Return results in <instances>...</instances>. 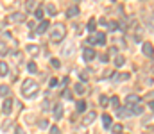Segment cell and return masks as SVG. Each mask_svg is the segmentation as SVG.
Listing matches in <instances>:
<instances>
[{"mask_svg": "<svg viewBox=\"0 0 154 134\" xmlns=\"http://www.w3.org/2000/svg\"><path fill=\"white\" fill-rule=\"evenodd\" d=\"M61 95H63V98H68V100H70V98H74V93H72L70 90H65Z\"/></svg>", "mask_w": 154, "mask_h": 134, "instance_id": "obj_27", "label": "cell"}, {"mask_svg": "<svg viewBox=\"0 0 154 134\" xmlns=\"http://www.w3.org/2000/svg\"><path fill=\"white\" fill-rule=\"evenodd\" d=\"M48 134H59V127L52 125V127H50V133H48Z\"/></svg>", "mask_w": 154, "mask_h": 134, "instance_id": "obj_33", "label": "cell"}, {"mask_svg": "<svg viewBox=\"0 0 154 134\" xmlns=\"http://www.w3.org/2000/svg\"><path fill=\"white\" fill-rule=\"evenodd\" d=\"M39 127H41V129H47V127H48V120H47V118H45V120H39Z\"/></svg>", "mask_w": 154, "mask_h": 134, "instance_id": "obj_32", "label": "cell"}, {"mask_svg": "<svg viewBox=\"0 0 154 134\" xmlns=\"http://www.w3.org/2000/svg\"><path fill=\"white\" fill-rule=\"evenodd\" d=\"M83 56H84V59H86V61H92V59H95V56H97V54H95V50H93L92 47H86V48L83 50Z\"/></svg>", "mask_w": 154, "mask_h": 134, "instance_id": "obj_6", "label": "cell"}, {"mask_svg": "<svg viewBox=\"0 0 154 134\" xmlns=\"http://www.w3.org/2000/svg\"><path fill=\"white\" fill-rule=\"evenodd\" d=\"M86 43H90V45H104L106 43V34L104 32H99L95 36H90Z\"/></svg>", "mask_w": 154, "mask_h": 134, "instance_id": "obj_3", "label": "cell"}, {"mask_svg": "<svg viewBox=\"0 0 154 134\" xmlns=\"http://www.w3.org/2000/svg\"><path fill=\"white\" fill-rule=\"evenodd\" d=\"M142 52H144L147 57H153V56H154V47L151 45V43H147V41H145V43H144V47H142Z\"/></svg>", "mask_w": 154, "mask_h": 134, "instance_id": "obj_7", "label": "cell"}, {"mask_svg": "<svg viewBox=\"0 0 154 134\" xmlns=\"http://www.w3.org/2000/svg\"><path fill=\"white\" fill-rule=\"evenodd\" d=\"M27 70H29L31 73H36V72H38V66H36V63H29V64H27Z\"/></svg>", "mask_w": 154, "mask_h": 134, "instance_id": "obj_25", "label": "cell"}, {"mask_svg": "<svg viewBox=\"0 0 154 134\" xmlns=\"http://www.w3.org/2000/svg\"><path fill=\"white\" fill-rule=\"evenodd\" d=\"M113 134H122V125H120V124L113 125Z\"/></svg>", "mask_w": 154, "mask_h": 134, "instance_id": "obj_28", "label": "cell"}, {"mask_svg": "<svg viewBox=\"0 0 154 134\" xmlns=\"http://www.w3.org/2000/svg\"><path fill=\"white\" fill-rule=\"evenodd\" d=\"M95 116H97V115H95V111H90V113L83 118V124H84V125H90V124L95 120Z\"/></svg>", "mask_w": 154, "mask_h": 134, "instance_id": "obj_11", "label": "cell"}, {"mask_svg": "<svg viewBox=\"0 0 154 134\" xmlns=\"http://www.w3.org/2000/svg\"><path fill=\"white\" fill-rule=\"evenodd\" d=\"M11 109H13V100L11 98H5L2 102V113L7 116V115H11Z\"/></svg>", "mask_w": 154, "mask_h": 134, "instance_id": "obj_5", "label": "cell"}, {"mask_svg": "<svg viewBox=\"0 0 154 134\" xmlns=\"http://www.w3.org/2000/svg\"><path fill=\"white\" fill-rule=\"evenodd\" d=\"M124 64H126V57H124V56H117V57H115V66L120 68V66H124Z\"/></svg>", "mask_w": 154, "mask_h": 134, "instance_id": "obj_16", "label": "cell"}, {"mask_svg": "<svg viewBox=\"0 0 154 134\" xmlns=\"http://www.w3.org/2000/svg\"><path fill=\"white\" fill-rule=\"evenodd\" d=\"M65 34H66L65 25H63V23H57V25L54 27V30H50V41H52V43H59V41H63Z\"/></svg>", "mask_w": 154, "mask_h": 134, "instance_id": "obj_2", "label": "cell"}, {"mask_svg": "<svg viewBox=\"0 0 154 134\" xmlns=\"http://www.w3.org/2000/svg\"><path fill=\"white\" fill-rule=\"evenodd\" d=\"M34 7H36V2H25V9L27 11H32Z\"/></svg>", "mask_w": 154, "mask_h": 134, "instance_id": "obj_29", "label": "cell"}, {"mask_svg": "<svg viewBox=\"0 0 154 134\" xmlns=\"http://www.w3.org/2000/svg\"><path fill=\"white\" fill-rule=\"evenodd\" d=\"M41 107H43V109H48V107H50V104H48V100H45V102L41 104Z\"/></svg>", "mask_w": 154, "mask_h": 134, "instance_id": "obj_37", "label": "cell"}, {"mask_svg": "<svg viewBox=\"0 0 154 134\" xmlns=\"http://www.w3.org/2000/svg\"><path fill=\"white\" fill-rule=\"evenodd\" d=\"M14 134H27V133H25L22 127H16V129H14Z\"/></svg>", "mask_w": 154, "mask_h": 134, "instance_id": "obj_36", "label": "cell"}, {"mask_svg": "<svg viewBox=\"0 0 154 134\" xmlns=\"http://www.w3.org/2000/svg\"><path fill=\"white\" fill-rule=\"evenodd\" d=\"M34 16H36L38 20H41V21H43V9H41V7H38V9H36V13H34Z\"/></svg>", "mask_w": 154, "mask_h": 134, "instance_id": "obj_26", "label": "cell"}, {"mask_svg": "<svg viewBox=\"0 0 154 134\" xmlns=\"http://www.w3.org/2000/svg\"><path fill=\"white\" fill-rule=\"evenodd\" d=\"M7 73H9V66H7V63L0 61V75L4 77V75H7Z\"/></svg>", "mask_w": 154, "mask_h": 134, "instance_id": "obj_18", "label": "cell"}, {"mask_svg": "<svg viewBox=\"0 0 154 134\" xmlns=\"http://www.w3.org/2000/svg\"><path fill=\"white\" fill-rule=\"evenodd\" d=\"M74 91H75L77 95H84V93H86V88H84L83 82H77V84L74 86Z\"/></svg>", "mask_w": 154, "mask_h": 134, "instance_id": "obj_12", "label": "cell"}, {"mask_svg": "<svg viewBox=\"0 0 154 134\" xmlns=\"http://www.w3.org/2000/svg\"><path fill=\"white\" fill-rule=\"evenodd\" d=\"M29 54H32V56H36L38 52H39V47L38 45H27V48H25Z\"/></svg>", "mask_w": 154, "mask_h": 134, "instance_id": "obj_15", "label": "cell"}, {"mask_svg": "<svg viewBox=\"0 0 154 134\" xmlns=\"http://www.w3.org/2000/svg\"><path fill=\"white\" fill-rule=\"evenodd\" d=\"M0 54H2V56L7 54V48H5V47H0Z\"/></svg>", "mask_w": 154, "mask_h": 134, "instance_id": "obj_38", "label": "cell"}, {"mask_svg": "<svg viewBox=\"0 0 154 134\" xmlns=\"http://www.w3.org/2000/svg\"><path fill=\"white\" fill-rule=\"evenodd\" d=\"M129 77H131L129 73H115V75H111L113 81H127Z\"/></svg>", "mask_w": 154, "mask_h": 134, "instance_id": "obj_14", "label": "cell"}, {"mask_svg": "<svg viewBox=\"0 0 154 134\" xmlns=\"http://www.w3.org/2000/svg\"><path fill=\"white\" fill-rule=\"evenodd\" d=\"M149 131H151V133H154V125H149Z\"/></svg>", "mask_w": 154, "mask_h": 134, "instance_id": "obj_40", "label": "cell"}, {"mask_svg": "<svg viewBox=\"0 0 154 134\" xmlns=\"http://www.w3.org/2000/svg\"><path fill=\"white\" fill-rule=\"evenodd\" d=\"M48 27H50V21H48V20H43V21H39V25L36 27V32H38V34H43Z\"/></svg>", "mask_w": 154, "mask_h": 134, "instance_id": "obj_8", "label": "cell"}, {"mask_svg": "<svg viewBox=\"0 0 154 134\" xmlns=\"http://www.w3.org/2000/svg\"><path fill=\"white\" fill-rule=\"evenodd\" d=\"M109 102H111V106H113V107H115L117 111L120 109V100H118V97H113V98H111Z\"/></svg>", "mask_w": 154, "mask_h": 134, "instance_id": "obj_21", "label": "cell"}, {"mask_svg": "<svg viewBox=\"0 0 154 134\" xmlns=\"http://www.w3.org/2000/svg\"><path fill=\"white\" fill-rule=\"evenodd\" d=\"M9 93H11V90L7 86H0V97H9Z\"/></svg>", "mask_w": 154, "mask_h": 134, "instance_id": "obj_22", "label": "cell"}, {"mask_svg": "<svg viewBox=\"0 0 154 134\" xmlns=\"http://www.w3.org/2000/svg\"><path fill=\"white\" fill-rule=\"evenodd\" d=\"M108 27H109V30H117V29H118V23H117V21H109Z\"/></svg>", "mask_w": 154, "mask_h": 134, "instance_id": "obj_30", "label": "cell"}, {"mask_svg": "<svg viewBox=\"0 0 154 134\" xmlns=\"http://www.w3.org/2000/svg\"><path fill=\"white\" fill-rule=\"evenodd\" d=\"M50 64H52L54 68H59V66H61V63H59V59H50Z\"/></svg>", "mask_w": 154, "mask_h": 134, "instance_id": "obj_31", "label": "cell"}, {"mask_svg": "<svg viewBox=\"0 0 154 134\" xmlns=\"http://www.w3.org/2000/svg\"><path fill=\"white\" fill-rule=\"evenodd\" d=\"M45 11H47V14L54 16V14H56V5H54V4H47V5H45Z\"/></svg>", "mask_w": 154, "mask_h": 134, "instance_id": "obj_19", "label": "cell"}, {"mask_svg": "<svg viewBox=\"0 0 154 134\" xmlns=\"http://www.w3.org/2000/svg\"><path fill=\"white\" fill-rule=\"evenodd\" d=\"M38 90H39V88H38V82H36L34 79H25L23 84H22V95L27 97V98H29V97H34V95L38 93Z\"/></svg>", "mask_w": 154, "mask_h": 134, "instance_id": "obj_1", "label": "cell"}, {"mask_svg": "<svg viewBox=\"0 0 154 134\" xmlns=\"http://www.w3.org/2000/svg\"><path fill=\"white\" fill-rule=\"evenodd\" d=\"M77 14H79V7H77V5H72V7H68V11H66V16L74 18V16H77Z\"/></svg>", "mask_w": 154, "mask_h": 134, "instance_id": "obj_13", "label": "cell"}, {"mask_svg": "<svg viewBox=\"0 0 154 134\" xmlns=\"http://www.w3.org/2000/svg\"><path fill=\"white\" fill-rule=\"evenodd\" d=\"M102 125H104L106 129L111 127V116H109V115H102Z\"/></svg>", "mask_w": 154, "mask_h": 134, "instance_id": "obj_17", "label": "cell"}, {"mask_svg": "<svg viewBox=\"0 0 154 134\" xmlns=\"http://www.w3.org/2000/svg\"><path fill=\"white\" fill-rule=\"evenodd\" d=\"M142 100H140V97L138 95H127V98H126V107H135V106H138Z\"/></svg>", "mask_w": 154, "mask_h": 134, "instance_id": "obj_4", "label": "cell"}, {"mask_svg": "<svg viewBox=\"0 0 154 134\" xmlns=\"http://www.w3.org/2000/svg\"><path fill=\"white\" fill-rule=\"evenodd\" d=\"M48 84H50V88H56V86H57V79H50Z\"/></svg>", "mask_w": 154, "mask_h": 134, "instance_id": "obj_35", "label": "cell"}, {"mask_svg": "<svg viewBox=\"0 0 154 134\" xmlns=\"http://www.w3.org/2000/svg\"><path fill=\"white\" fill-rule=\"evenodd\" d=\"M95 23H97L95 18H92V20L88 21V32H93V30H95Z\"/></svg>", "mask_w": 154, "mask_h": 134, "instance_id": "obj_24", "label": "cell"}, {"mask_svg": "<svg viewBox=\"0 0 154 134\" xmlns=\"http://www.w3.org/2000/svg\"><path fill=\"white\" fill-rule=\"evenodd\" d=\"M23 20H25V16H23L22 13H14V14H11V16L7 18V21H18V23L23 21Z\"/></svg>", "mask_w": 154, "mask_h": 134, "instance_id": "obj_10", "label": "cell"}, {"mask_svg": "<svg viewBox=\"0 0 154 134\" xmlns=\"http://www.w3.org/2000/svg\"><path fill=\"white\" fill-rule=\"evenodd\" d=\"M81 81H88V72H81Z\"/></svg>", "mask_w": 154, "mask_h": 134, "instance_id": "obj_34", "label": "cell"}, {"mask_svg": "<svg viewBox=\"0 0 154 134\" xmlns=\"http://www.w3.org/2000/svg\"><path fill=\"white\" fill-rule=\"evenodd\" d=\"M75 107H77V113H84V111H86V102H84V100H79Z\"/></svg>", "mask_w": 154, "mask_h": 134, "instance_id": "obj_20", "label": "cell"}, {"mask_svg": "<svg viewBox=\"0 0 154 134\" xmlns=\"http://www.w3.org/2000/svg\"><path fill=\"white\" fill-rule=\"evenodd\" d=\"M99 104H100L102 107H106V106L109 104V100H108V97H106V95H100V98H99Z\"/></svg>", "mask_w": 154, "mask_h": 134, "instance_id": "obj_23", "label": "cell"}, {"mask_svg": "<svg viewBox=\"0 0 154 134\" xmlns=\"http://www.w3.org/2000/svg\"><path fill=\"white\" fill-rule=\"evenodd\" d=\"M149 107H151V109L154 111V102H149Z\"/></svg>", "mask_w": 154, "mask_h": 134, "instance_id": "obj_39", "label": "cell"}, {"mask_svg": "<svg viewBox=\"0 0 154 134\" xmlns=\"http://www.w3.org/2000/svg\"><path fill=\"white\" fill-rule=\"evenodd\" d=\"M54 118L56 120H61L63 118V106L61 104H56L54 106Z\"/></svg>", "mask_w": 154, "mask_h": 134, "instance_id": "obj_9", "label": "cell"}]
</instances>
